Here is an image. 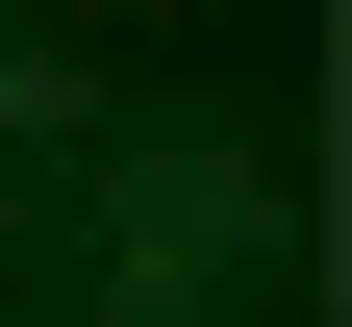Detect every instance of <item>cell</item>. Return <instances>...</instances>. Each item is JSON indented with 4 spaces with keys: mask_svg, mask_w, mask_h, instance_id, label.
Returning a JSON list of instances; mask_svg holds the SVG:
<instances>
[{
    "mask_svg": "<svg viewBox=\"0 0 352 327\" xmlns=\"http://www.w3.org/2000/svg\"><path fill=\"white\" fill-rule=\"evenodd\" d=\"M227 252H277V176L252 151H126V202H101V277L126 302H201Z\"/></svg>",
    "mask_w": 352,
    "mask_h": 327,
    "instance_id": "obj_1",
    "label": "cell"
}]
</instances>
